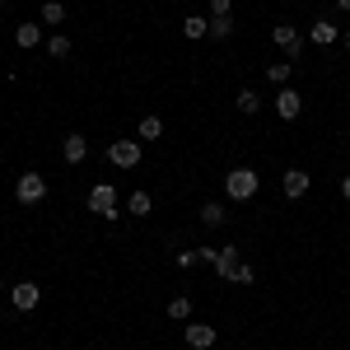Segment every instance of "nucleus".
Instances as JSON below:
<instances>
[{
    "label": "nucleus",
    "instance_id": "nucleus-1",
    "mask_svg": "<svg viewBox=\"0 0 350 350\" xmlns=\"http://www.w3.org/2000/svg\"><path fill=\"white\" fill-rule=\"evenodd\" d=\"M224 191H229V201H252L257 196V173L252 168H234L224 178Z\"/></svg>",
    "mask_w": 350,
    "mask_h": 350
},
{
    "label": "nucleus",
    "instance_id": "nucleus-2",
    "mask_svg": "<svg viewBox=\"0 0 350 350\" xmlns=\"http://www.w3.org/2000/svg\"><path fill=\"white\" fill-rule=\"evenodd\" d=\"M89 211L103 219H117L122 211H117V187L112 183H98V187H89Z\"/></svg>",
    "mask_w": 350,
    "mask_h": 350
},
{
    "label": "nucleus",
    "instance_id": "nucleus-3",
    "mask_svg": "<svg viewBox=\"0 0 350 350\" xmlns=\"http://www.w3.org/2000/svg\"><path fill=\"white\" fill-rule=\"evenodd\" d=\"M14 196H19L24 206H38V201L47 196V178H42V173H24V178L14 183Z\"/></svg>",
    "mask_w": 350,
    "mask_h": 350
},
{
    "label": "nucleus",
    "instance_id": "nucleus-4",
    "mask_svg": "<svg viewBox=\"0 0 350 350\" xmlns=\"http://www.w3.org/2000/svg\"><path fill=\"white\" fill-rule=\"evenodd\" d=\"M271 38H275V47L290 56V61H299V52H304V38H299L295 24H275V28H271Z\"/></svg>",
    "mask_w": 350,
    "mask_h": 350
},
{
    "label": "nucleus",
    "instance_id": "nucleus-5",
    "mask_svg": "<svg viewBox=\"0 0 350 350\" xmlns=\"http://www.w3.org/2000/svg\"><path fill=\"white\" fill-rule=\"evenodd\" d=\"M108 159L117 163V168H135V163H140V140H112Z\"/></svg>",
    "mask_w": 350,
    "mask_h": 350
},
{
    "label": "nucleus",
    "instance_id": "nucleus-6",
    "mask_svg": "<svg viewBox=\"0 0 350 350\" xmlns=\"http://www.w3.org/2000/svg\"><path fill=\"white\" fill-rule=\"evenodd\" d=\"M299 112H304V98H299V89H280V94H275V117L295 122Z\"/></svg>",
    "mask_w": 350,
    "mask_h": 350
},
{
    "label": "nucleus",
    "instance_id": "nucleus-7",
    "mask_svg": "<svg viewBox=\"0 0 350 350\" xmlns=\"http://www.w3.org/2000/svg\"><path fill=\"white\" fill-rule=\"evenodd\" d=\"M183 336H187V346H191V350H211V346L219 341V332H215V327H206V323H191Z\"/></svg>",
    "mask_w": 350,
    "mask_h": 350
},
{
    "label": "nucleus",
    "instance_id": "nucleus-8",
    "mask_svg": "<svg viewBox=\"0 0 350 350\" xmlns=\"http://www.w3.org/2000/svg\"><path fill=\"white\" fill-rule=\"evenodd\" d=\"M239 247H219L215 252V271H219V280H234V275H239Z\"/></svg>",
    "mask_w": 350,
    "mask_h": 350
},
{
    "label": "nucleus",
    "instance_id": "nucleus-9",
    "mask_svg": "<svg viewBox=\"0 0 350 350\" xmlns=\"http://www.w3.org/2000/svg\"><path fill=\"white\" fill-rule=\"evenodd\" d=\"M61 154H66V163H84V159H89V140H84L80 131H70V135H66V145H61Z\"/></svg>",
    "mask_w": 350,
    "mask_h": 350
},
{
    "label": "nucleus",
    "instance_id": "nucleus-10",
    "mask_svg": "<svg viewBox=\"0 0 350 350\" xmlns=\"http://www.w3.org/2000/svg\"><path fill=\"white\" fill-rule=\"evenodd\" d=\"M14 42H19L24 52L42 47V24H19V28H14Z\"/></svg>",
    "mask_w": 350,
    "mask_h": 350
},
{
    "label": "nucleus",
    "instance_id": "nucleus-11",
    "mask_svg": "<svg viewBox=\"0 0 350 350\" xmlns=\"http://www.w3.org/2000/svg\"><path fill=\"white\" fill-rule=\"evenodd\" d=\"M38 299H42V290L33 285V280H24V285H14V308H38Z\"/></svg>",
    "mask_w": 350,
    "mask_h": 350
},
{
    "label": "nucleus",
    "instance_id": "nucleus-12",
    "mask_svg": "<svg viewBox=\"0 0 350 350\" xmlns=\"http://www.w3.org/2000/svg\"><path fill=\"white\" fill-rule=\"evenodd\" d=\"M304 191H308V173H304V168H290V173H285V196L299 201Z\"/></svg>",
    "mask_w": 350,
    "mask_h": 350
},
{
    "label": "nucleus",
    "instance_id": "nucleus-13",
    "mask_svg": "<svg viewBox=\"0 0 350 350\" xmlns=\"http://www.w3.org/2000/svg\"><path fill=\"white\" fill-rule=\"evenodd\" d=\"M336 38H341V28L332 24V19H318V24H313V42H318V47H327V42H336Z\"/></svg>",
    "mask_w": 350,
    "mask_h": 350
},
{
    "label": "nucleus",
    "instance_id": "nucleus-14",
    "mask_svg": "<svg viewBox=\"0 0 350 350\" xmlns=\"http://www.w3.org/2000/svg\"><path fill=\"white\" fill-rule=\"evenodd\" d=\"M211 38H215V42L234 38V14H215V19H211Z\"/></svg>",
    "mask_w": 350,
    "mask_h": 350
},
{
    "label": "nucleus",
    "instance_id": "nucleus-15",
    "mask_svg": "<svg viewBox=\"0 0 350 350\" xmlns=\"http://www.w3.org/2000/svg\"><path fill=\"white\" fill-rule=\"evenodd\" d=\"M126 211H131V215H150V211H154L150 191H131V196H126Z\"/></svg>",
    "mask_w": 350,
    "mask_h": 350
},
{
    "label": "nucleus",
    "instance_id": "nucleus-16",
    "mask_svg": "<svg viewBox=\"0 0 350 350\" xmlns=\"http://www.w3.org/2000/svg\"><path fill=\"white\" fill-rule=\"evenodd\" d=\"M42 24H47V28L66 24V5H61V0H47V5H42Z\"/></svg>",
    "mask_w": 350,
    "mask_h": 350
},
{
    "label": "nucleus",
    "instance_id": "nucleus-17",
    "mask_svg": "<svg viewBox=\"0 0 350 350\" xmlns=\"http://www.w3.org/2000/svg\"><path fill=\"white\" fill-rule=\"evenodd\" d=\"M183 33H187L191 42H196V38H206V33H211V19H201V14H191V19H183Z\"/></svg>",
    "mask_w": 350,
    "mask_h": 350
},
{
    "label": "nucleus",
    "instance_id": "nucleus-18",
    "mask_svg": "<svg viewBox=\"0 0 350 350\" xmlns=\"http://www.w3.org/2000/svg\"><path fill=\"white\" fill-rule=\"evenodd\" d=\"M47 56L66 61V56H70V38H66V33H52V38H47Z\"/></svg>",
    "mask_w": 350,
    "mask_h": 350
},
{
    "label": "nucleus",
    "instance_id": "nucleus-19",
    "mask_svg": "<svg viewBox=\"0 0 350 350\" xmlns=\"http://www.w3.org/2000/svg\"><path fill=\"white\" fill-rule=\"evenodd\" d=\"M201 224L219 229V224H224V206H219V201H206V206H201Z\"/></svg>",
    "mask_w": 350,
    "mask_h": 350
},
{
    "label": "nucleus",
    "instance_id": "nucleus-20",
    "mask_svg": "<svg viewBox=\"0 0 350 350\" xmlns=\"http://www.w3.org/2000/svg\"><path fill=\"white\" fill-rule=\"evenodd\" d=\"M168 318H178V323H187V318H191V299H187V295L168 299Z\"/></svg>",
    "mask_w": 350,
    "mask_h": 350
},
{
    "label": "nucleus",
    "instance_id": "nucleus-21",
    "mask_svg": "<svg viewBox=\"0 0 350 350\" xmlns=\"http://www.w3.org/2000/svg\"><path fill=\"white\" fill-rule=\"evenodd\" d=\"M257 108H262V98H257L252 89H239V112H243V117H252Z\"/></svg>",
    "mask_w": 350,
    "mask_h": 350
},
{
    "label": "nucleus",
    "instance_id": "nucleus-22",
    "mask_svg": "<svg viewBox=\"0 0 350 350\" xmlns=\"http://www.w3.org/2000/svg\"><path fill=\"white\" fill-rule=\"evenodd\" d=\"M163 135V117H145L140 122V140H159Z\"/></svg>",
    "mask_w": 350,
    "mask_h": 350
},
{
    "label": "nucleus",
    "instance_id": "nucleus-23",
    "mask_svg": "<svg viewBox=\"0 0 350 350\" xmlns=\"http://www.w3.org/2000/svg\"><path fill=\"white\" fill-rule=\"evenodd\" d=\"M267 80H271V84H285V80H290V61H275V66H267Z\"/></svg>",
    "mask_w": 350,
    "mask_h": 350
},
{
    "label": "nucleus",
    "instance_id": "nucleus-24",
    "mask_svg": "<svg viewBox=\"0 0 350 350\" xmlns=\"http://www.w3.org/2000/svg\"><path fill=\"white\" fill-rule=\"evenodd\" d=\"M252 280H257V271H252L247 262H243V267H239V275H234V285H252Z\"/></svg>",
    "mask_w": 350,
    "mask_h": 350
},
{
    "label": "nucleus",
    "instance_id": "nucleus-25",
    "mask_svg": "<svg viewBox=\"0 0 350 350\" xmlns=\"http://www.w3.org/2000/svg\"><path fill=\"white\" fill-rule=\"evenodd\" d=\"M196 257H201V247H191V252H178V267H183V271L196 267Z\"/></svg>",
    "mask_w": 350,
    "mask_h": 350
},
{
    "label": "nucleus",
    "instance_id": "nucleus-26",
    "mask_svg": "<svg viewBox=\"0 0 350 350\" xmlns=\"http://www.w3.org/2000/svg\"><path fill=\"white\" fill-rule=\"evenodd\" d=\"M211 14H234V0H211Z\"/></svg>",
    "mask_w": 350,
    "mask_h": 350
},
{
    "label": "nucleus",
    "instance_id": "nucleus-27",
    "mask_svg": "<svg viewBox=\"0 0 350 350\" xmlns=\"http://www.w3.org/2000/svg\"><path fill=\"white\" fill-rule=\"evenodd\" d=\"M341 196H346V201H350V173H346V178H341Z\"/></svg>",
    "mask_w": 350,
    "mask_h": 350
},
{
    "label": "nucleus",
    "instance_id": "nucleus-28",
    "mask_svg": "<svg viewBox=\"0 0 350 350\" xmlns=\"http://www.w3.org/2000/svg\"><path fill=\"white\" fill-rule=\"evenodd\" d=\"M336 10H341V14H350V0H336Z\"/></svg>",
    "mask_w": 350,
    "mask_h": 350
},
{
    "label": "nucleus",
    "instance_id": "nucleus-29",
    "mask_svg": "<svg viewBox=\"0 0 350 350\" xmlns=\"http://www.w3.org/2000/svg\"><path fill=\"white\" fill-rule=\"evenodd\" d=\"M341 42H346V47H350V28H346V33H341Z\"/></svg>",
    "mask_w": 350,
    "mask_h": 350
},
{
    "label": "nucleus",
    "instance_id": "nucleus-30",
    "mask_svg": "<svg viewBox=\"0 0 350 350\" xmlns=\"http://www.w3.org/2000/svg\"><path fill=\"white\" fill-rule=\"evenodd\" d=\"M0 295H5V280H0Z\"/></svg>",
    "mask_w": 350,
    "mask_h": 350
},
{
    "label": "nucleus",
    "instance_id": "nucleus-31",
    "mask_svg": "<svg viewBox=\"0 0 350 350\" xmlns=\"http://www.w3.org/2000/svg\"><path fill=\"white\" fill-rule=\"evenodd\" d=\"M0 5H5V0H0Z\"/></svg>",
    "mask_w": 350,
    "mask_h": 350
}]
</instances>
